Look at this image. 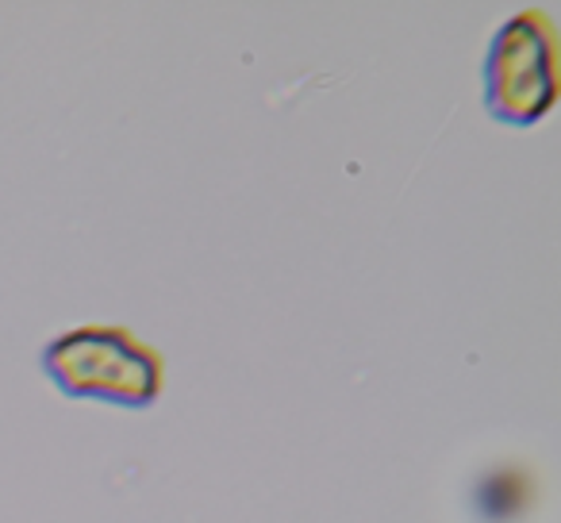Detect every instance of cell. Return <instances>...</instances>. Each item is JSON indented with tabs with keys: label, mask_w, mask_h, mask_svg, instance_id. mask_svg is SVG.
<instances>
[{
	"label": "cell",
	"mask_w": 561,
	"mask_h": 523,
	"mask_svg": "<svg viewBox=\"0 0 561 523\" xmlns=\"http://www.w3.org/2000/svg\"><path fill=\"white\" fill-rule=\"evenodd\" d=\"M43 374L62 397L150 408L165 389V359L119 323H81L39 351Z\"/></svg>",
	"instance_id": "1"
},
{
	"label": "cell",
	"mask_w": 561,
	"mask_h": 523,
	"mask_svg": "<svg viewBox=\"0 0 561 523\" xmlns=\"http://www.w3.org/2000/svg\"><path fill=\"white\" fill-rule=\"evenodd\" d=\"M558 104V32L542 9H519L492 32L484 55V109L492 120L530 127Z\"/></svg>",
	"instance_id": "2"
},
{
	"label": "cell",
	"mask_w": 561,
	"mask_h": 523,
	"mask_svg": "<svg viewBox=\"0 0 561 523\" xmlns=\"http://www.w3.org/2000/svg\"><path fill=\"white\" fill-rule=\"evenodd\" d=\"M527 500H530V477L519 474V469H496L473 492L477 512L489 523H504L512 515H519L527 508Z\"/></svg>",
	"instance_id": "3"
}]
</instances>
